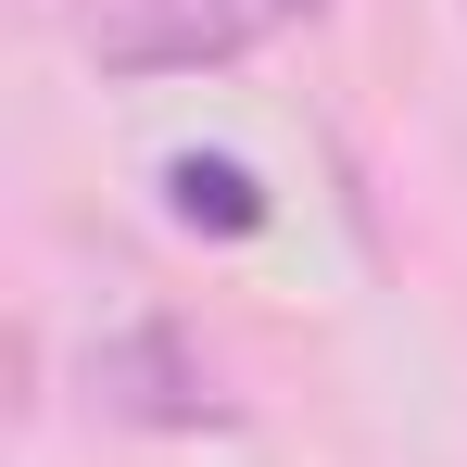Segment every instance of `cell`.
<instances>
[{"instance_id": "obj_2", "label": "cell", "mask_w": 467, "mask_h": 467, "mask_svg": "<svg viewBox=\"0 0 467 467\" xmlns=\"http://www.w3.org/2000/svg\"><path fill=\"white\" fill-rule=\"evenodd\" d=\"M88 404H101L114 430H228V417H240L228 391H215V367H202V341H190L177 316L101 328V341H88Z\"/></svg>"}, {"instance_id": "obj_3", "label": "cell", "mask_w": 467, "mask_h": 467, "mask_svg": "<svg viewBox=\"0 0 467 467\" xmlns=\"http://www.w3.org/2000/svg\"><path fill=\"white\" fill-rule=\"evenodd\" d=\"M164 215H177V228H215V240H253L265 228V190H253L240 152H177L164 164Z\"/></svg>"}, {"instance_id": "obj_1", "label": "cell", "mask_w": 467, "mask_h": 467, "mask_svg": "<svg viewBox=\"0 0 467 467\" xmlns=\"http://www.w3.org/2000/svg\"><path fill=\"white\" fill-rule=\"evenodd\" d=\"M304 13L316 0H64V38H77L101 77H202V64L265 51Z\"/></svg>"}]
</instances>
